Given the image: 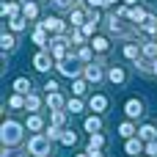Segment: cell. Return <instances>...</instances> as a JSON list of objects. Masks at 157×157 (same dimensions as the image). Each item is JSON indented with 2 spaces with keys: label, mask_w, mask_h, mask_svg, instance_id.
<instances>
[{
  "label": "cell",
  "mask_w": 157,
  "mask_h": 157,
  "mask_svg": "<svg viewBox=\"0 0 157 157\" xmlns=\"http://www.w3.org/2000/svg\"><path fill=\"white\" fill-rule=\"evenodd\" d=\"M22 130H25V124L14 121V119H6L3 127H0V141H3V146H19V144H22Z\"/></svg>",
  "instance_id": "cell-1"
},
{
  "label": "cell",
  "mask_w": 157,
  "mask_h": 157,
  "mask_svg": "<svg viewBox=\"0 0 157 157\" xmlns=\"http://www.w3.org/2000/svg\"><path fill=\"white\" fill-rule=\"evenodd\" d=\"M52 152V141L47 138V132H36L28 138V155L33 157H50Z\"/></svg>",
  "instance_id": "cell-2"
},
{
  "label": "cell",
  "mask_w": 157,
  "mask_h": 157,
  "mask_svg": "<svg viewBox=\"0 0 157 157\" xmlns=\"http://www.w3.org/2000/svg\"><path fill=\"white\" fill-rule=\"evenodd\" d=\"M52 66H55V58H52L50 50H39V52L33 55V69H36V72H50Z\"/></svg>",
  "instance_id": "cell-3"
},
{
  "label": "cell",
  "mask_w": 157,
  "mask_h": 157,
  "mask_svg": "<svg viewBox=\"0 0 157 157\" xmlns=\"http://www.w3.org/2000/svg\"><path fill=\"white\" fill-rule=\"evenodd\" d=\"M39 25H41L47 33H52V36H63V33H66V22H63L61 17H44Z\"/></svg>",
  "instance_id": "cell-4"
},
{
  "label": "cell",
  "mask_w": 157,
  "mask_h": 157,
  "mask_svg": "<svg viewBox=\"0 0 157 157\" xmlns=\"http://www.w3.org/2000/svg\"><path fill=\"white\" fill-rule=\"evenodd\" d=\"M55 69H58L63 77H72V80L80 75V66L75 63V55H72V58H66V61H58V63H55Z\"/></svg>",
  "instance_id": "cell-5"
},
{
  "label": "cell",
  "mask_w": 157,
  "mask_h": 157,
  "mask_svg": "<svg viewBox=\"0 0 157 157\" xmlns=\"http://www.w3.org/2000/svg\"><path fill=\"white\" fill-rule=\"evenodd\" d=\"M83 77H86L88 83H94V86H97V83H102V80H105V72H102V66H99V63H86V66H83Z\"/></svg>",
  "instance_id": "cell-6"
},
{
  "label": "cell",
  "mask_w": 157,
  "mask_h": 157,
  "mask_svg": "<svg viewBox=\"0 0 157 157\" xmlns=\"http://www.w3.org/2000/svg\"><path fill=\"white\" fill-rule=\"evenodd\" d=\"M124 113H127L130 121H132V119H141V116H144V99H138V97L127 99V102H124Z\"/></svg>",
  "instance_id": "cell-7"
},
{
  "label": "cell",
  "mask_w": 157,
  "mask_h": 157,
  "mask_svg": "<svg viewBox=\"0 0 157 157\" xmlns=\"http://www.w3.org/2000/svg\"><path fill=\"white\" fill-rule=\"evenodd\" d=\"M144 149H146V144H144L138 135L124 141V155H127V157H141V155H144Z\"/></svg>",
  "instance_id": "cell-8"
},
{
  "label": "cell",
  "mask_w": 157,
  "mask_h": 157,
  "mask_svg": "<svg viewBox=\"0 0 157 157\" xmlns=\"http://www.w3.org/2000/svg\"><path fill=\"white\" fill-rule=\"evenodd\" d=\"M25 130H30V132L36 135V132H44L47 124H44V119H41L39 113H28V119H25Z\"/></svg>",
  "instance_id": "cell-9"
},
{
  "label": "cell",
  "mask_w": 157,
  "mask_h": 157,
  "mask_svg": "<svg viewBox=\"0 0 157 157\" xmlns=\"http://www.w3.org/2000/svg\"><path fill=\"white\" fill-rule=\"evenodd\" d=\"M108 80H110L113 86H124V83H127V69H124V66H116V63H113V66L108 69Z\"/></svg>",
  "instance_id": "cell-10"
},
{
  "label": "cell",
  "mask_w": 157,
  "mask_h": 157,
  "mask_svg": "<svg viewBox=\"0 0 157 157\" xmlns=\"http://www.w3.org/2000/svg\"><path fill=\"white\" fill-rule=\"evenodd\" d=\"M30 39H33V44H39L41 50H47V47H50V39H52V36H47V30H44L41 25H36V28H33V33H30Z\"/></svg>",
  "instance_id": "cell-11"
},
{
  "label": "cell",
  "mask_w": 157,
  "mask_h": 157,
  "mask_svg": "<svg viewBox=\"0 0 157 157\" xmlns=\"http://www.w3.org/2000/svg\"><path fill=\"white\" fill-rule=\"evenodd\" d=\"M44 102H47V110H63L69 99H63V97H61V91H52V94H47V99H44Z\"/></svg>",
  "instance_id": "cell-12"
},
{
  "label": "cell",
  "mask_w": 157,
  "mask_h": 157,
  "mask_svg": "<svg viewBox=\"0 0 157 157\" xmlns=\"http://www.w3.org/2000/svg\"><path fill=\"white\" fill-rule=\"evenodd\" d=\"M108 105H110V102H108V97H105V94H94V97L88 99V108H91L94 113H105V110H108Z\"/></svg>",
  "instance_id": "cell-13"
},
{
  "label": "cell",
  "mask_w": 157,
  "mask_h": 157,
  "mask_svg": "<svg viewBox=\"0 0 157 157\" xmlns=\"http://www.w3.org/2000/svg\"><path fill=\"white\" fill-rule=\"evenodd\" d=\"M121 55H124L127 61H138L144 52H141V44H135V41H127V44L121 47Z\"/></svg>",
  "instance_id": "cell-14"
},
{
  "label": "cell",
  "mask_w": 157,
  "mask_h": 157,
  "mask_svg": "<svg viewBox=\"0 0 157 157\" xmlns=\"http://www.w3.org/2000/svg\"><path fill=\"white\" fill-rule=\"evenodd\" d=\"M88 44H91V47H94V52H99V55H105V52L110 50V39H108V36H94Z\"/></svg>",
  "instance_id": "cell-15"
},
{
  "label": "cell",
  "mask_w": 157,
  "mask_h": 157,
  "mask_svg": "<svg viewBox=\"0 0 157 157\" xmlns=\"http://www.w3.org/2000/svg\"><path fill=\"white\" fill-rule=\"evenodd\" d=\"M138 138H141L144 144L157 141V127H155V124H144V127H138Z\"/></svg>",
  "instance_id": "cell-16"
},
{
  "label": "cell",
  "mask_w": 157,
  "mask_h": 157,
  "mask_svg": "<svg viewBox=\"0 0 157 157\" xmlns=\"http://www.w3.org/2000/svg\"><path fill=\"white\" fill-rule=\"evenodd\" d=\"M69 22H72V28H83V25L88 22V14H86L83 8H72V14H69Z\"/></svg>",
  "instance_id": "cell-17"
},
{
  "label": "cell",
  "mask_w": 157,
  "mask_h": 157,
  "mask_svg": "<svg viewBox=\"0 0 157 157\" xmlns=\"http://www.w3.org/2000/svg\"><path fill=\"white\" fill-rule=\"evenodd\" d=\"M83 127H86V132H102V116H99V113L88 116V119L83 121Z\"/></svg>",
  "instance_id": "cell-18"
},
{
  "label": "cell",
  "mask_w": 157,
  "mask_h": 157,
  "mask_svg": "<svg viewBox=\"0 0 157 157\" xmlns=\"http://www.w3.org/2000/svg\"><path fill=\"white\" fill-rule=\"evenodd\" d=\"M22 17L25 19H36L39 17V3L36 0H22Z\"/></svg>",
  "instance_id": "cell-19"
},
{
  "label": "cell",
  "mask_w": 157,
  "mask_h": 157,
  "mask_svg": "<svg viewBox=\"0 0 157 157\" xmlns=\"http://www.w3.org/2000/svg\"><path fill=\"white\" fill-rule=\"evenodd\" d=\"M39 108H41V97L30 91V94L25 97V110H28V113H39Z\"/></svg>",
  "instance_id": "cell-20"
},
{
  "label": "cell",
  "mask_w": 157,
  "mask_h": 157,
  "mask_svg": "<svg viewBox=\"0 0 157 157\" xmlns=\"http://www.w3.org/2000/svg\"><path fill=\"white\" fill-rule=\"evenodd\" d=\"M119 135H121L124 141H127V138H135V135H138V127L127 119V121H121V124H119Z\"/></svg>",
  "instance_id": "cell-21"
},
{
  "label": "cell",
  "mask_w": 157,
  "mask_h": 157,
  "mask_svg": "<svg viewBox=\"0 0 157 157\" xmlns=\"http://www.w3.org/2000/svg\"><path fill=\"white\" fill-rule=\"evenodd\" d=\"M146 17H149V14H146V11L141 8V6H132V8L127 11V19H130V22H135V25H141V22H144Z\"/></svg>",
  "instance_id": "cell-22"
},
{
  "label": "cell",
  "mask_w": 157,
  "mask_h": 157,
  "mask_svg": "<svg viewBox=\"0 0 157 157\" xmlns=\"http://www.w3.org/2000/svg\"><path fill=\"white\" fill-rule=\"evenodd\" d=\"M11 88H14V94H25V97L33 91V88H30V80H28V77H17Z\"/></svg>",
  "instance_id": "cell-23"
},
{
  "label": "cell",
  "mask_w": 157,
  "mask_h": 157,
  "mask_svg": "<svg viewBox=\"0 0 157 157\" xmlns=\"http://www.w3.org/2000/svg\"><path fill=\"white\" fill-rule=\"evenodd\" d=\"M0 11H3V17H8V19H14V17H19V11H22V6H19V3H11V0H8V3H3V8H0Z\"/></svg>",
  "instance_id": "cell-24"
},
{
  "label": "cell",
  "mask_w": 157,
  "mask_h": 157,
  "mask_svg": "<svg viewBox=\"0 0 157 157\" xmlns=\"http://www.w3.org/2000/svg\"><path fill=\"white\" fill-rule=\"evenodd\" d=\"M105 144H108V138H105L102 132H91V138H88V149H105Z\"/></svg>",
  "instance_id": "cell-25"
},
{
  "label": "cell",
  "mask_w": 157,
  "mask_h": 157,
  "mask_svg": "<svg viewBox=\"0 0 157 157\" xmlns=\"http://www.w3.org/2000/svg\"><path fill=\"white\" fill-rule=\"evenodd\" d=\"M8 108L11 110H25V94H11L8 97Z\"/></svg>",
  "instance_id": "cell-26"
},
{
  "label": "cell",
  "mask_w": 157,
  "mask_h": 157,
  "mask_svg": "<svg viewBox=\"0 0 157 157\" xmlns=\"http://www.w3.org/2000/svg\"><path fill=\"white\" fill-rule=\"evenodd\" d=\"M58 144H61V146H66V149H69V146H75V144H77V132H75V130H63V135H61V141H58Z\"/></svg>",
  "instance_id": "cell-27"
},
{
  "label": "cell",
  "mask_w": 157,
  "mask_h": 157,
  "mask_svg": "<svg viewBox=\"0 0 157 157\" xmlns=\"http://www.w3.org/2000/svg\"><path fill=\"white\" fill-rule=\"evenodd\" d=\"M86 83H88L86 77H83V80H80V77H75V80H72V94H75V97H83V94H86V88H88Z\"/></svg>",
  "instance_id": "cell-28"
},
{
  "label": "cell",
  "mask_w": 157,
  "mask_h": 157,
  "mask_svg": "<svg viewBox=\"0 0 157 157\" xmlns=\"http://www.w3.org/2000/svg\"><path fill=\"white\" fill-rule=\"evenodd\" d=\"M50 124L52 127H63L66 124V113L63 110H50Z\"/></svg>",
  "instance_id": "cell-29"
},
{
  "label": "cell",
  "mask_w": 157,
  "mask_h": 157,
  "mask_svg": "<svg viewBox=\"0 0 157 157\" xmlns=\"http://www.w3.org/2000/svg\"><path fill=\"white\" fill-rule=\"evenodd\" d=\"M141 52H144L146 58L155 61V58H157V41H144V44H141Z\"/></svg>",
  "instance_id": "cell-30"
},
{
  "label": "cell",
  "mask_w": 157,
  "mask_h": 157,
  "mask_svg": "<svg viewBox=\"0 0 157 157\" xmlns=\"http://www.w3.org/2000/svg\"><path fill=\"white\" fill-rule=\"evenodd\" d=\"M0 47H3V52H11V50L17 47L14 36H11V33H3V36H0Z\"/></svg>",
  "instance_id": "cell-31"
},
{
  "label": "cell",
  "mask_w": 157,
  "mask_h": 157,
  "mask_svg": "<svg viewBox=\"0 0 157 157\" xmlns=\"http://www.w3.org/2000/svg\"><path fill=\"white\" fill-rule=\"evenodd\" d=\"M25 25H28V19L25 17H14V19H8V28L17 33V30H25Z\"/></svg>",
  "instance_id": "cell-32"
},
{
  "label": "cell",
  "mask_w": 157,
  "mask_h": 157,
  "mask_svg": "<svg viewBox=\"0 0 157 157\" xmlns=\"http://www.w3.org/2000/svg\"><path fill=\"white\" fill-rule=\"evenodd\" d=\"M91 52H94L91 44H80V47H77V58H80V61H91Z\"/></svg>",
  "instance_id": "cell-33"
},
{
  "label": "cell",
  "mask_w": 157,
  "mask_h": 157,
  "mask_svg": "<svg viewBox=\"0 0 157 157\" xmlns=\"http://www.w3.org/2000/svg\"><path fill=\"white\" fill-rule=\"evenodd\" d=\"M66 108H69L72 113H83V99H80V97H69Z\"/></svg>",
  "instance_id": "cell-34"
},
{
  "label": "cell",
  "mask_w": 157,
  "mask_h": 157,
  "mask_svg": "<svg viewBox=\"0 0 157 157\" xmlns=\"http://www.w3.org/2000/svg\"><path fill=\"white\" fill-rule=\"evenodd\" d=\"M44 132H47V138H50L52 144H55V141H61V135H63V130H61V127H52V124H50Z\"/></svg>",
  "instance_id": "cell-35"
},
{
  "label": "cell",
  "mask_w": 157,
  "mask_h": 157,
  "mask_svg": "<svg viewBox=\"0 0 157 157\" xmlns=\"http://www.w3.org/2000/svg\"><path fill=\"white\" fill-rule=\"evenodd\" d=\"M97 25H99V22H94V19H88V22H86V25H83L80 30H83L86 36H94V33H97Z\"/></svg>",
  "instance_id": "cell-36"
},
{
  "label": "cell",
  "mask_w": 157,
  "mask_h": 157,
  "mask_svg": "<svg viewBox=\"0 0 157 157\" xmlns=\"http://www.w3.org/2000/svg\"><path fill=\"white\" fill-rule=\"evenodd\" d=\"M144 155H149V157H157V141H149V144H146Z\"/></svg>",
  "instance_id": "cell-37"
},
{
  "label": "cell",
  "mask_w": 157,
  "mask_h": 157,
  "mask_svg": "<svg viewBox=\"0 0 157 157\" xmlns=\"http://www.w3.org/2000/svg\"><path fill=\"white\" fill-rule=\"evenodd\" d=\"M44 91H47V94L58 91V83H55V80H47V83H44Z\"/></svg>",
  "instance_id": "cell-38"
},
{
  "label": "cell",
  "mask_w": 157,
  "mask_h": 157,
  "mask_svg": "<svg viewBox=\"0 0 157 157\" xmlns=\"http://www.w3.org/2000/svg\"><path fill=\"white\" fill-rule=\"evenodd\" d=\"M52 3H55V8H72L75 0H52Z\"/></svg>",
  "instance_id": "cell-39"
},
{
  "label": "cell",
  "mask_w": 157,
  "mask_h": 157,
  "mask_svg": "<svg viewBox=\"0 0 157 157\" xmlns=\"http://www.w3.org/2000/svg\"><path fill=\"white\" fill-rule=\"evenodd\" d=\"M86 152H88V157H105L102 149H86Z\"/></svg>",
  "instance_id": "cell-40"
},
{
  "label": "cell",
  "mask_w": 157,
  "mask_h": 157,
  "mask_svg": "<svg viewBox=\"0 0 157 157\" xmlns=\"http://www.w3.org/2000/svg\"><path fill=\"white\" fill-rule=\"evenodd\" d=\"M152 75H155V77H157V58H155V61H152Z\"/></svg>",
  "instance_id": "cell-41"
},
{
  "label": "cell",
  "mask_w": 157,
  "mask_h": 157,
  "mask_svg": "<svg viewBox=\"0 0 157 157\" xmlns=\"http://www.w3.org/2000/svg\"><path fill=\"white\" fill-rule=\"evenodd\" d=\"M135 3H138V0H124V6H130V8H132Z\"/></svg>",
  "instance_id": "cell-42"
},
{
  "label": "cell",
  "mask_w": 157,
  "mask_h": 157,
  "mask_svg": "<svg viewBox=\"0 0 157 157\" xmlns=\"http://www.w3.org/2000/svg\"><path fill=\"white\" fill-rule=\"evenodd\" d=\"M75 157H88V152H83V155H75Z\"/></svg>",
  "instance_id": "cell-43"
},
{
  "label": "cell",
  "mask_w": 157,
  "mask_h": 157,
  "mask_svg": "<svg viewBox=\"0 0 157 157\" xmlns=\"http://www.w3.org/2000/svg\"><path fill=\"white\" fill-rule=\"evenodd\" d=\"M36 3H47V0H36Z\"/></svg>",
  "instance_id": "cell-44"
},
{
  "label": "cell",
  "mask_w": 157,
  "mask_h": 157,
  "mask_svg": "<svg viewBox=\"0 0 157 157\" xmlns=\"http://www.w3.org/2000/svg\"><path fill=\"white\" fill-rule=\"evenodd\" d=\"M141 157H149V155H141Z\"/></svg>",
  "instance_id": "cell-45"
},
{
  "label": "cell",
  "mask_w": 157,
  "mask_h": 157,
  "mask_svg": "<svg viewBox=\"0 0 157 157\" xmlns=\"http://www.w3.org/2000/svg\"><path fill=\"white\" fill-rule=\"evenodd\" d=\"M28 157H33V155H28Z\"/></svg>",
  "instance_id": "cell-46"
}]
</instances>
